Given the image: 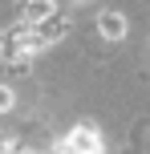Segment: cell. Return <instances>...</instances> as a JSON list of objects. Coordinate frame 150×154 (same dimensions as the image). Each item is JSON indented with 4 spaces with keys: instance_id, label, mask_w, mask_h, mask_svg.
<instances>
[{
    "instance_id": "cell-1",
    "label": "cell",
    "mask_w": 150,
    "mask_h": 154,
    "mask_svg": "<svg viewBox=\"0 0 150 154\" xmlns=\"http://www.w3.org/2000/svg\"><path fill=\"white\" fill-rule=\"evenodd\" d=\"M65 29H69V20H65V16H57V12L32 24V32H37V45H41V49L53 45V41H61V37H65Z\"/></svg>"
},
{
    "instance_id": "cell-2",
    "label": "cell",
    "mask_w": 150,
    "mask_h": 154,
    "mask_svg": "<svg viewBox=\"0 0 150 154\" xmlns=\"http://www.w3.org/2000/svg\"><path fill=\"white\" fill-rule=\"evenodd\" d=\"M65 146H73L77 154H102V138H97L93 126H77V130L69 134V142Z\"/></svg>"
},
{
    "instance_id": "cell-7",
    "label": "cell",
    "mask_w": 150,
    "mask_h": 154,
    "mask_svg": "<svg viewBox=\"0 0 150 154\" xmlns=\"http://www.w3.org/2000/svg\"><path fill=\"white\" fill-rule=\"evenodd\" d=\"M20 154H37V150H20Z\"/></svg>"
},
{
    "instance_id": "cell-4",
    "label": "cell",
    "mask_w": 150,
    "mask_h": 154,
    "mask_svg": "<svg viewBox=\"0 0 150 154\" xmlns=\"http://www.w3.org/2000/svg\"><path fill=\"white\" fill-rule=\"evenodd\" d=\"M45 16H53V0H24V8H20L24 24H37V20H45Z\"/></svg>"
},
{
    "instance_id": "cell-5",
    "label": "cell",
    "mask_w": 150,
    "mask_h": 154,
    "mask_svg": "<svg viewBox=\"0 0 150 154\" xmlns=\"http://www.w3.org/2000/svg\"><path fill=\"white\" fill-rule=\"evenodd\" d=\"M8 109H12V89L0 85V114H8Z\"/></svg>"
},
{
    "instance_id": "cell-3",
    "label": "cell",
    "mask_w": 150,
    "mask_h": 154,
    "mask_svg": "<svg viewBox=\"0 0 150 154\" xmlns=\"http://www.w3.org/2000/svg\"><path fill=\"white\" fill-rule=\"evenodd\" d=\"M97 29H102L106 41H122V37H126V16H122V12H102V16H97Z\"/></svg>"
},
{
    "instance_id": "cell-6",
    "label": "cell",
    "mask_w": 150,
    "mask_h": 154,
    "mask_svg": "<svg viewBox=\"0 0 150 154\" xmlns=\"http://www.w3.org/2000/svg\"><path fill=\"white\" fill-rule=\"evenodd\" d=\"M61 154H77V150H73V146H61Z\"/></svg>"
}]
</instances>
